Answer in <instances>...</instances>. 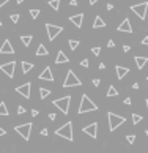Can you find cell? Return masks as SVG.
<instances>
[{
	"instance_id": "6da1fadb",
	"label": "cell",
	"mask_w": 148,
	"mask_h": 153,
	"mask_svg": "<svg viewBox=\"0 0 148 153\" xmlns=\"http://www.w3.org/2000/svg\"><path fill=\"white\" fill-rule=\"evenodd\" d=\"M93 111H98V106L91 101L87 93H84V95H82V99H81V106H79V114L93 112Z\"/></svg>"
},
{
	"instance_id": "7a4b0ae2",
	"label": "cell",
	"mask_w": 148,
	"mask_h": 153,
	"mask_svg": "<svg viewBox=\"0 0 148 153\" xmlns=\"http://www.w3.org/2000/svg\"><path fill=\"white\" fill-rule=\"evenodd\" d=\"M55 134L60 137H63V139L66 140H74V136H73V122H66L63 126H60V128L55 129Z\"/></svg>"
},
{
	"instance_id": "3957f363",
	"label": "cell",
	"mask_w": 148,
	"mask_h": 153,
	"mask_svg": "<svg viewBox=\"0 0 148 153\" xmlns=\"http://www.w3.org/2000/svg\"><path fill=\"white\" fill-rule=\"evenodd\" d=\"M69 103H71V95H66V96H61V98H58V99H54L52 104H54L58 111H61V114L68 115V112H69Z\"/></svg>"
},
{
	"instance_id": "277c9868",
	"label": "cell",
	"mask_w": 148,
	"mask_h": 153,
	"mask_svg": "<svg viewBox=\"0 0 148 153\" xmlns=\"http://www.w3.org/2000/svg\"><path fill=\"white\" fill-rule=\"evenodd\" d=\"M79 85H82L81 79L74 74L73 70H68L66 77H65V82H63V89H69V87H79Z\"/></svg>"
},
{
	"instance_id": "5b68a950",
	"label": "cell",
	"mask_w": 148,
	"mask_h": 153,
	"mask_svg": "<svg viewBox=\"0 0 148 153\" xmlns=\"http://www.w3.org/2000/svg\"><path fill=\"white\" fill-rule=\"evenodd\" d=\"M107 119H109V129H110V131H115L118 126L123 125V123L126 122L125 117L117 115V114H114V112H109L107 114Z\"/></svg>"
},
{
	"instance_id": "8992f818",
	"label": "cell",
	"mask_w": 148,
	"mask_h": 153,
	"mask_svg": "<svg viewBox=\"0 0 148 153\" xmlns=\"http://www.w3.org/2000/svg\"><path fill=\"white\" fill-rule=\"evenodd\" d=\"M32 126L33 125H32L30 122H27V123H24V125L14 126V131H16L20 137H24V140H28L30 139V133H32Z\"/></svg>"
},
{
	"instance_id": "52a82bcc",
	"label": "cell",
	"mask_w": 148,
	"mask_h": 153,
	"mask_svg": "<svg viewBox=\"0 0 148 153\" xmlns=\"http://www.w3.org/2000/svg\"><path fill=\"white\" fill-rule=\"evenodd\" d=\"M147 10H148V3H147V2H142V3H137V5H132V7H131V11L142 21L147 17Z\"/></svg>"
},
{
	"instance_id": "ba28073f",
	"label": "cell",
	"mask_w": 148,
	"mask_h": 153,
	"mask_svg": "<svg viewBox=\"0 0 148 153\" xmlns=\"http://www.w3.org/2000/svg\"><path fill=\"white\" fill-rule=\"evenodd\" d=\"M46 32H47V36H49V41H54L57 38L58 33L63 32V27L61 25H55V24H46Z\"/></svg>"
},
{
	"instance_id": "9c48e42d",
	"label": "cell",
	"mask_w": 148,
	"mask_h": 153,
	"mask_svg": "<svg viewBox=\"0 0 148 153\" xmlns=\"http://www.w3.org/2000/svg\"><path fill=\"white\" fill-rule=\"evenodd\" d=\"M14 68H16V62H8V63H3L0 65V71H3L5 74L8 76V77L13 79L14 77Z\"/></svg>"
},
{
	"instance_id": "30bf717a",
	"label": "cell",
	"mask_w": 148,
	"mask_h": 153,
	"mask_svg": "<svg viewBox=\"0 0 148 153\" xmlns=\"http://www.w3.org/2000/svg\"><path fill=\"white\" fill-rule=\"evenodd\" d=\"M30 90H32V84H30V82H25L24 85H19V87H16V93H19V95L24 96L25 99L30 98Z\"/></svg>"
},
{
	"instance_id": "8fae6325",
	"label": "cell",
	"mask_w": 148,
	"mask_h": 153,
	"mask_svg": "<svg viewBox=\"0 0 148 153\" xmlns=\"http://www.w3.org/2000/svg\"><path fill=\"white\" fill-rule=\"evenodd\" d=\"M82 131H84L85 134H88L90 137L96 139V137H98V123L93 122V123H90V125L84 126V128H82Z\"/></svg>"
},
{
	"instance_id": "7c38bea8",
	"label": "cell",
	"mask_w": 148,
	"mask_h": 153,
	"mask_svg": "<svg viewBox=\"0 0 148 153\" xmlns=\"http://www.w3.org/2000/svg\"><path fill=\"white\" fill-rule=\"evenodd\" d=\"M38 79H40V81H49V82L54 81V74H52L51 66H46V68L41 71V74L38 76Z\"/></svg>"
},
{
	"instance_id": "4fadbf2b",
	"label": "cell",
	"mask_w": 148,
	"mask_h": 153,
	"mask_svg": "<svg viewBox=\"0 0 148 153\" xmlns=\"http://www.w3.org/2000/svg\"><path fill=\"white\" fill-rule=\"evenodd\" d=\"M118 32H125V33H132V25H131V21L128 17H125V21L121 22L120 25L117 27Z\"/></svg>"
},
{
	"instance_id": "5bb4252c",
	"label": "cell",
	"mask_w": 148,
	"mask_h": 153,
	"mask_svg": "<svg viewBox=\"0 0 148 153\" xmlns=\"http://www.w3.org/2000/svg\"><path fill=\"white\" fill-rule=\"evenodd\" d=\"M0 54L3 55V54H14V48L13 44H11V41L10 40H5L3 41V44H2V48H0Z\"/></svg>"
},
{
	"instance_id": "9a60e30c",
	"label": "cell",
	"mask_w": 148,
	"mask_h": 153,
	"mask_svg": "<svg viewBox=\"0 0 148 153\" xmlns=\"http://www.w3.org/2000/svg\"><path fill=\"white\" fill-rule=\"evenodd\" d=\"M69 21L73 22L74 25L77 28H81L82 27V21H84V14L82 13H79V14H74V16H69Z\"/></svg>"
},
{
	"instance_id": "2e32d148",
	"label": "cell",
	"mask_w": 148,
	"mask_h": 153,
	"mask_svg": "<svg viewBox=\"0 0 148 153\" xmlns=\"http://www.w3.org/2000/svg\"><path fill=\"white\" fill-rule=\"evenodd\" d=\"M115 71H117V77L118 79H123L126 74L129 73V68H126V66H120V65H117L115 66Z\"/></svg>"
},
{
	"instance_id": "e0dca14e",
	"label": "cell",
	"mask_w": 148,
	"mask_h": 153,
	"mask_svg": "<svg viewBox=\"0 0 148 153\" xmlns=\"http://www.w3.org/2000/svg\"><path fill=\"white\" fill-rule=\"evenodd\" d=\"M68 62H69V58L66 57V54H65L63 51L58 52V54H57V58H55V63L60 65V63H68Z\"/></svg>"
},
{
	"instance_id": "ac0fdd59",
	"label": "cell",
	"mask_w": 148,
	"mask_h": 153,
	"mask_svg": "<svg viewBox=\"0 0 148 153\" xmlns=\"http://www.w3.org/2000/svg\"><path fill=\"white\" fill-rule=\"evenodd\" d=\"M134 62H135V65H137V70H142L145 65H147L148 58L147 57H137V55H135V57H134Z\"/></svg>"
},
{
	"instance_id": "d6986e66",
	"label": "cell",
	"mask_w": 148,
	"mask_h": 153,
	"mask_svg": "<svg viewBox=\"0 0 148 153\" xmlns=\"http://www.w3.org/2000/svg\"><path fill=\"white\" fill-rule=\"evenodd\" d=\"M99 27H106V21L102 19L101 16H96L94 17V22H93V28H99Z\"/></svg>"
},
{
	"instance_id": "ffe728a7",
	"label": "cell",
	"mask_w": 148,
	"mask_h": 153,
	"mask_svg": "<svg viewBox=\"0 0 148 153\" xmlns=\"http://www.w3.org/2000/svg\"><path fill=\"white\" fill-rule=\"evenodd\" d=\"M20 66H22V73H24V74H27V73H30L32 70H33V63H32V62H22Z\"/></svg>"
},
{
	"instance_id": "44dd1931",
	"label": "cell",
	"mask_w": 148,
	"mask_h": 153,
	"mask_svg": "<svg viewBox=\"0 0 148 153\" xmlns=\"http://www.w3.org/2000/svg\"><path fill=\"white\" fill-rule=\"evenodd\" d=\"M32 40H33V36H32V35H22V36H20V41H22V44L25 46V48H28V46H30Z\"/></svg>"
},
{
	"instance_id": "7402d4cb",
	"label": "cell",
	"mask_w": 148,
	"mask_h": 153,
	"mask_svg": "<svg viewBox=\"0 0 148 153\" xmlns=\"http://www.w3.org/2000/svg\"><path fill=\"white\" fill-rule=\"evenodd\" d=\"M49 54V51L46 49V46L44 44H40L38 46V49H36V57H41V55H47Z\"/></svg>"
},
{
	"instance_id": "603a6c76",
	"label": "cell",
	"mask_w": 148,
	"mask_h": 153,
	"mask_svg": "<svg viewBox=\"0 0 148 153\" xmlns=\"http://www.w3.org/2000/svg\"><path fill=\"white\" fill-rule=\"evenodd\" d=\"M49 7L54 11H58L60 10V0H49Z\"/></svg>"
},
{
	"instance_id": "cb8c5ba5",
	"label": "cell",
	"mask_w": 148,
	"mask_h": 153,
	"mask_svg": "<svg viewBox=\"0 0 148 153\" xmlns=\"http://www.w3.org/2000/svg\"><path fill=\"white\" fill-rule=\"evenodd\" d=\"M51 95V90H47V89H43V87H41L40 89V98L41 99H46L47 96Z\"/></svg>"
},
{
	"instance_id": "d4e9b609",
	"label": "cell",
	"mask_w": 148,
	"mask_h": 153,
	"mask_svg": "<svg viewBox=\"0 0 148 153\" xmlns=\"http://www.w3.org/2000/svg\"><path fill=\"white\" fill-rule=\"evenodd\" d=\"M8 114H10V112H8V109H7V104H5L3 101H2V103H0V115L7 117Z\"/></svg>"
},
{
	"instance_id": "484cf974",
	"label": "cell",
	"mask_w": 148,
	"mask_h": 153,
	"mask_svg": "<svg viewBox=\"0 0 148 153\" xmlns=\"http://www.w3.org/2000/svg\"><path fill=\"white\" fill-rule=\"evenodd\" d=\"M107 96H118V90L115 89L114 85H110V87H109V90H107Z\"/></svg>"
},
{
	"instance_id": "4316f807",
	"label": "cell",
	"mask_w": 148,
	"mask_h": 153,
	"mask_svg": "<svg viewBox=\"0 0 148 153\" xmlns=\"http://www.w3.org/2000/svg\"><path fill=\"white\" fill-rule=\"evenodd\" d=\"M142 120H143V117H142L140 114H132V123H134V125H137V123H140Z\"/></svg>"
},
{
	"instance_id": "83f0119b",
	"label": "cell",
	"mask_w": 148,
	"mask_h": 153,
	"mask_svg": "<svg viewBox=\"0 0 148 153\" xmlns=\"http://www.w3.org/2000/svg\"><path fill=\"white\" fill-rule=\"evenodd\" d=\"M68 44H69V48L74 51V49H77V46L81 44V43H79L77 40H69V41H68Z\"/></svg>"
},
{
	"instance_id": "f1b7e54d",
	"label": "cell",
	"mask_w": 148,
	"mask_h": 153,
	"mask_svg": "<svg viewBox=\"0 0 148 153\" xmlns=\"http://www.w3.org/2000/svg\"><path fill=\"white\" fill-rule=\"evenodd\" d=\"M40 13H41V11L38 10V8H32V10H30V16L33 17V19H36V17L40 16Z\"/></svg>"
},
{
	"instance_id": "f546056e",
	"label": "cell",
	"mask_w": 148,
	"mask_h": 153,
	"mask_svg": "<svg viewBox=\"0 0 148 153\" xmlns=\"http://www.w3.org/2000/svg\"><path fill=\"white\" fill-rule=\"evenodd\" d=\"M10 19H11V22H13V24H17V22H19V14H11Z\"/></svg>"
},
{
	"instance_id": "4dcf8cb0",
	"label": "cell",
	"mask_w": 148,
	"mask_h": 153,
	"mask_svg": "<svg viewBox=\"0 0 148 153\" xmlns=\"http://www.w3.org/2000/svg\"><path fill=\"white\" fill-rule=\"evenodd\" d=\"M126 140H128L129 144H134V140H135V136H134V134H128V136H126Z\"/></svg>"
},
{
	"instance_id": "1f68e13d",
	"label": "cell",
	"mask_w": 148,
	"mask_h": 153,
	"mask_svg": "<svg viewBox=\"0 0 148 153\" xmlns=\"http://www.w3.org/2000/svg\"><path fill=\"white\" fill-rule=\"evenodd\" d=\"M91 52H93L94 55H99V54H101V48H98V46H94V48H91Z\"/></svg>"
},
{
	"instance_id": "d6a6232c",
	"label": "cell",
	"mask_w": 148,
	"mask_h": 153,
	"mask_svg": "<svg viewBox=\"0 0 148 153\" xmlns=\"http://www.w3.org/2000/svg\"><path fill=\"white\" fill-rule=\"evenodd\" d=\"M22 114H25V107L24 106H17V115H22Z\"/></svg>"
},
{
	"instance_id": "836d02e7",
	"label": "cell",
	"mask_w": 148,
	"mask_h": 153,
	"mask_svg": "<svg viewBox=\"0 0 148 153\" xmlns=\"http://www.w3.org/2000/svg\"><path fill=\"white\" fill-rule=\"evenodd\" d=\"M107 48H109V49H114V48H115V41H114V40H109V41H107Z\"/></svg>"
},
{
	"instance_id": "e575fe53",
	"label": "cell",
	"mask_w": 148,
	"mask_h": 153,
	"mask_svg": "<svg viewBox=\"0 0 148 153\" xmlns=\"http://www.w3.org/2000/svg\"><path fill=\"white\" fill-rule=\"evenodd\" d=\"M81 65H82V66H84V68H88V65H90V62H88L87 58H84V60L81 62Z\"/></svg>"
},
{
	"instance_id": "d590c367",
	"label": "cell",
	"mask_w": 148,
	"mask_h": 153,
	"mask_svg": "<svg viewBox=\"0 0 148 153\" xmlns=\"http://www.w3.org/2000/svg\"><path fill=\"white\" fill-rule=\"evenodd\" d=\"M32 115L38 117V115H40V111H38V109H32Z\"/></svg>"
},
{
	"instance_id": "8d00e7d4",
	"label": "cell",
	"mask_w": 148,
	"mask_h": 153,
	"mask_svg": "<svg viewBox=\"0 0 148 153\" xmlns=\"http://www.w3.org/2000/svg\"><path fill=\"white\" fill-rule=\"evenodd\" d=\"M93 85L94 87H99V85H101V81H99V79H93Z\"/></svg>"
},
{
	"instance_id": "74e56055",
	"label": "cell",
	"mask_w": 148,
	"mask_h": 153,
	"mask_svg": "<svg viewBox=\"0 0 148 153\" xmlns=\"http://www.w3.org/2000/svg\"><path fill=\"white\" fill-rule=\"evenodd\" d=\"M69 5L71 7H77V0H69Z\"/></svg>"
},
{
	"instance_id": "f35d334b",
	"label": "cell",
	"mask_w": 148,
	"mask_h": 153,
	"mask_svg": "<svg viewBox=\"0 0 148 153\" xmlns=\"http://www.w3.org/2000/svg\"><path fill=\"white\" fill-rule=\"evenodd\" d=\"M142 44H143V46H148V36H145L143 40H142Z\"/></svg>"
},
{
	"instance_id": "ab89813d",
	"label": "cell",
	"mask_w": 148,
	"mask_h": 153,
	"mask_svg": "<svg viewBox=\"0 0 148 153\" xmlns=\"http://www.w3.org/2000/svg\"><path fill=\"white\" fill-rule=\"evenodd\" d=\"M106 10H107V11H112V10H114V5H112V3H107V7H106Z\"/></svg>"
},
{
	"instance_id": "60d3db41",
	"label": "cell",
	"mask_w": 148,
	"mask_h": 153,
	"mask_svg": "<svg viewBox=\"0 0 148 153\" xmlns=\"http://www.w3.org/2000/svg\"><path fill=\"white\" fill-rule=\"evenodd\" d=\"M8 2H10V0H0V8L3 7V5H7Z\"/></svg>"
},
{
	"instance_id": "b9f144b4",
	"label": "cell",
	"mask_w": 148,
	"mask_h": 153,
	"mask_svg": "<svg viewBox=\"0 0 148 153\" xmlns=\"http://www.w3.org/2000/svg\"><path fill=\"white\" fill-rule=\"evenodd\" d=\"M123 51H125V52H129V51H131V46H123Z\"/></svg>"
},
{
	"instance_id": "7bdbcfd3",
	"label": "cell",
	"mask_w": 148,
	"mask_h": 153,
	"mask_svg": "<svg viewBox=\"0 0 148 153\" xmlns=\"http://www.w3.org/2000/svg\"><path fill=\"white\" fill-rule=\"evenodd\" d=\"M41 136H47V129H46V128L41 129Z\"/></svg>"
},
{
	"instance_id": "ee69618b",
	"label": "cell",
	"mask_w": 148,
	"mask_h": 153,
	"mask_svg": "<svg viewBox=\"0 0 148 153\" xmlns=\"http://www.w3.org/2000/svg\"><path fill=\"white\" fill-rule=\"evenodd\" d=\"M139 87H140V85H139V82H135V84H132V89H134V90H139Z\"/></svg>"
},
{
	"instance_id": "f6af8a7d",
	"label": "cell",
	"mask_w": 148,
	"mask_h": 153,
	"mask_svg": "<svg viewBox=\"0 0 148 153\" xmlns=\"http://www.w3.org/2000/svg\"><path fill=\"white\" fill-rule=\"evenodd\" d=\"M49 119H51V120H55V119H57V115H55V114H49Z\"/></svg>"
},
{
	"instance_id": "bcb514c9",
	"label": "cell",
	"mask_w": 148,
	"mask_h": 153,
	"mask_svg": "<svg viewBox=\"0 0 148 153\" xmlns=\"http://www.w3.org/2000/svg\"><path fill=\"white\" fill-rule=\"evenodd\" d=\"M2 136H5V129L0 126V137H2Z\"/></svg>"
},
{
	"instance_id": "7dc6e473",
	"label": "cell",
	"mask_w": 148,
	"mask_h": 153,
	"mask_svg": "<svg viewBox=\"0 0 148 153\" xmlns=\"http://www.w3.org/2000/svg\"><path fill=\"white\" fill-rule=\"evenodd\" d=\"M125 104H131V98H125Z\"/></svg>"
},
{
	"instance_id": "c3c4849f",
	"label": "cell",
	"mask_w": 148,
	"mask_h": 153,
	"mask_svg": "<svg viewBox=\"0 0 148 153\" xmlns=\"http://www.w3.org/2000/svg\"><path fill=\"white\" fill-rule=\"evenodd\" d=\"M106 68V63H99V70H104Z\"/></svg>"
},
{
	"instance_id": "681fc988",
	"label": "cell",
	"mask_w": 148,
	"mask_h": 153,
	"mask_svg": "<svg viewBox=\"0 0 148 153\" xmlns=\"http://www.w3.org/2000/svg\"><path fill=\"white\" fill-rule=\"evenodd\" d=\"M96 2H98V0H88V3H90V5H94Z\"/></svg>"
},
{
	"instance_id": "f907efd6",
	"label": "cell",
	"mask_w": 148,
	"mask_h": 153,
	"mask_svg": "<svg viewBox=\"0 0 148 153\" xmlns=\"http://www.w3.org/2000/svg\"><path fill=\"white\" fill-rule=\"evenodd\" d=\"M16 2H17V5H20V3H24L25 0H16Z\"/></svg>"
},
{
	"instance_id": "816d5d0a",
	"label": "cell",
	"mask_w": 148,
	"mask_h": 153,
	"mask_svg": "<svg viewBox=\"0 0 148 153\" xmlns=\"http://www.w3.org/2000/svg\"><path fill=\"white\" fill-rule=\"evenodd\" d=\"M145 134H147V137H148V129H147V131H145Z\"/></svg>"
},
{
	"instance_id": "f5cc1de1",
	"label": "cell",
	"mask_w": 148,
	"mask_h": 153,
	"mask_svg": "<svg viewBox=\"0 0 148 153\" xmlns=\"http://www.w3.org/2000/svg\"><path fill=\"white\" fill-rule=\"evenodd\" d=\"M145 103H147V109H148V99H147V101H145Z\"/></svg>"
},
{
	"instance_id": "db71d44e",
	"label": "cell",
	"mask_w": 148,
	"mask_h": 153,
	"mask_svg": "<svg viewBox=\"0 0 148 153\" xmlns=\"http://www.w3.org/2000/svg\"><path fill=\"white\" fill-rule=\"evenodd\" d=\"M0 27H2V21H0Z\"/></svg>"
},
{
	"instance_id": "11a10c76",
	"label": "cell",
	"mask_w": 148,
	"mask_h": 153,
	"mask_svg": "<svg viewBox=\"0 0 148 153\" xmlns=\"http://www.w3.org/2000/svg\"><path fill=\"white\" fill-rule=\"evenodd\" d=\"M147 81H148V76H147Z\"/></svg>"
}]
</instances>
